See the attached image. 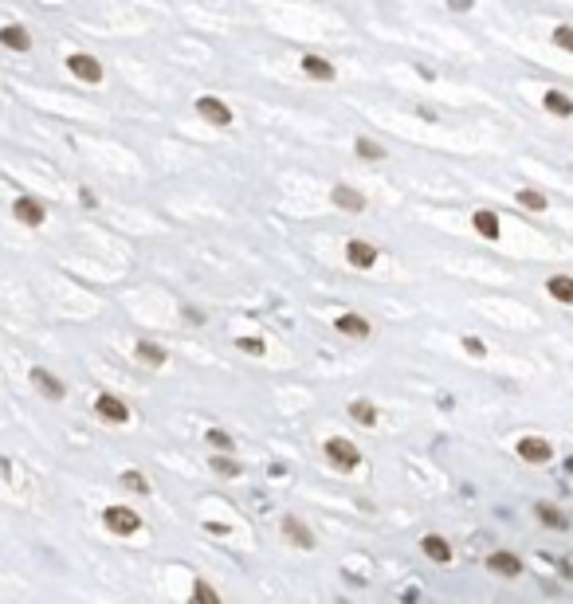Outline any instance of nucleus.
I'll use <instances>...</instances> for the list:
<instances>
[{
    "instance_id": "nucleus-19",
    "label": "nucleus",
    "mask_w": 573,
    "mask_h": 604,
    "mask_svg": "<svg viewBox=\"0 0 573 604\" xmlns=\"http://www.w3.org/2000/svg\"><path fill=\"white\" fill-rule=\"evenodd\" d=\"M420 549H424V554L432 557V561H440V565H444V561H451V545L444 542L440 534H428L424 542H420Z\"/></svg>"
},
{
    "instance_id": "nucleus-4",
    "label": "nucleus",
    "mask_w": 573,
    "mask_h": 604,
    "mask_svg": "<svg viewBox=\"0 0 573 604\" xmlns=\"http://www.w3.org/2000/svg\"><path fill=\"white\" fill-rule=\"evenodd\" d=\"M12 216L20 220V224H28V228H39V224L48 220V208L39 205L36 196H16V200H12Z\"/></svg>"
},
{
    "instance_id": "nucleus-21",
    "label": "nucleus",
    "mask_w": 573,
    "mask_h": 604,
    "mask_svg": "<svg viewBox=\"0 0 573 604\" xmlns=\"http://www.w3.org/2000/svg\"><path fill=\"white\" fill-rule=\"evenodd\" d=\"M546 290H549V294H554L558 302H565V306L573 302V279H570V275H554V279L546 283Z\"/></svg>"
},
{
    "instance_id": "nucleus-6",
    "label": "nucleus",
    "mask_w": 573,
    "mask_h": 604,
    "mask_svg": "<svg viewBox=\"0 0 573 604\" xmlns=\"http://www.w3.org/2000/svg\"><path fill=\"white\" fill-rule=\"evenodd\" d=\"M102 522H106V530H114V534H134L138 526H142V518L126 507H106L102 510Z\"/></svg>"
},
{
    "instance_id": "nucleus-26",
    "label": "nucleus",
    "mask_w": 573,
    "mask_h": 604,
    "mask_svg": "<svg viewBox=\"0 0 573 604\" xmlns=\"http://www.w3.org/2000/svg\"><path fill=\"white\" fill-rule=\"evenodd\" d=\"M122 487H126V491H134V495H149V483H146V475H142V471H126Z\"/></svg>"
},
{
    "instance_id": "nucleus-22",
    "label": "nucleus",
    "mask_w": 573,
    "mask_h": 604,
    "mask_svg": "<svg viewBox=\"0 0 573 604\" xmlns=\"http://www.w3.org/2000/svg\"><path fill=\"white\" fill-rule=\"evenodd\" d=\"M354 153H357L361 161H381V158H385V149H381L373 138H357V142H354Z\"/></svg>"
},
{
    "instance_id": "nucleus-9",
    "label": "nucleus",
    "mask_w": 573,
    "mask_h": 604,
    "mask_svg": "<svg viewBox=\"0 0 573 604\" xmlns=\"http://www.w3.org/2000/svg\"><path fill=\"white\" fill-rule=\"evenodd\" d=\"M346 259H350V267L366 271V267L377 263V247H373L369 240H350V243H346Z\"/></svg>"
},
{
    "instance_id": "nucleus-23",
    "label": "nucleus",
    "mask_w": 573,
    "mask_h": 604,
    "mask_svg": "<svg viewBox=\"0 0 573 604\" xmlns=\"http://www.w3.org/2000/svg\"><path fill=\"white\" fill-rule=\"evenodd\" d=\"M350 416H354L357 424H366V428H373V424H377V408H373L369 400H354V404H350Z\"/></svg>"
},
{
    "instance_id": "nucleus-28",
    "label": "nucleus",
    "mask_w": 573,
    "mask_h": 604,
    "mask_svg": "<svg viewBox=\"0 0 573 604\" xmlns=\"http://www.w3.org/2000/svg\"><path fill=\"white\" fill-rule=\"evenodd\" d=\"M236 346H240L244 353H256V357L267 350V346H263V338H236Z\"/></svg>"
},
{
    "instance_id": "nucleus-32",
    "label": "nucleus",
    "mask_w": 573,
    "mask_h": 604,
    "mask_svg": "<svg viewBox=\"0 0 573 604\" xmlns=\"http://www.w3.org/2000/svg\"><path fill=\"white\" fill-rule=\"evenodd\" d=\"M79 205H83V208H95V205H98V196L91 193V189H79Z\"/></svg>"
},
{
    "instance_id": "nucleus-11",
    "label": "nucleus",
    "mask_w": 573,
    "mask_h": 604,
    "mask_svg": "<svg viewBox=\"0 0 573 604\" xmlns=\"http://www.w3.org/2000/svg\"><path fill=\"white\" fill-rule=\"evenodd\" d=\"M330 200H334L341 212H361V208H366V196L357 193V189H350V185H334Z\"/></svg>"
},
{
    "instance_id": "nucleus-8",
    "label": "nucleus",
    "mask_w": 573,
    "mask_h": 604,
    "mask_svg": "<svg viewBox=\"0 0 573 604\" xmlns=\"http://www.w3.org/2000/svg\"><path fill=\"white\" fill-rule=\"evenodd\" d=\"M299 67H303L314 83H334V75H338V67L330 59H322V55H314V51H306L303 59H299Z\"/></svg>"
},
{
    "instance_id": "nucleus-12",
    "label": "nucleus",
    "mask_w": 573,
    "mask_h": 604,
    "mask_svg": "<svg viewBox=\"0 0 573 604\" xmlns=\"http://www.w3.org/2000/svg\"><path fill=\"white\" fill-rule=\"evenodd\" d=\"M518 455H523L526 463H546L554 451H549L546 440H538V435H526V440H518Z\"/></svg>"
},
{
    "instance_id": "nucleus-27",
    "label": "nucleus",
    "mask_w": 573,
    "mask_h": 604,
    "mask_svg": "<svg viewBox=\"0 0 573 604\" xmlns=\"http://www.w3.org/2000/svg\"><path fill=\"white\" fill-rule=\"evenodd\" d=\"M554 44H558L561 51H573V28H570V24L554 28Z\"/></svg>"
},
{
    "instance_id": "nucleus-2",
    "label": "nucleus",
    "mask_w": 573,
    "mask_h": 604,
    "mask_svg": "<svg viewBox=\"0 0 573 604\" xmlns=\"http://www.w3.org/2000/svg\"><path fill=\"white\" fill-rule=\"evenodd\" d=\"M196 114H200L205 122H212V126H232V118H236L232 106L220 102L216 95H200V98H196Z\"/></svg>"
},
{
    "instance_id": "nucleus-34",
    "label": "nucleus",
    "mask_w": 573,
    "mask_h": 604,
    "mask_svg": "<svg viewBox=\"0 0 573 604\" xmlns=\"http://www.w3.org/2000/svg\"><path fill=\"white\" fill-rule=\"evenodd\" d=\"M565 573H570V577H573V561H565Z\"/></svg>"
},
{
    "instance_id": "nucleus-31",
    "label": "nucleus",
    "mask_w": 573,
    "mask_h": 604,
    "mask_svg": "<svg viewBox=\"0 0 573 604\" xmlns=\"http://www.w3.org/2000/svg\"><path fill=\"white\" fill-rule=\"evenodd\" d=\"M464 350L471 353V357H483V341H479V338H464Z\"/></svg>"
},
{
    "instance_id": "nucleus-30",
    "label": "nucleus",
    "mask_w": 573,
    "mask_h": 604,
    "mask_svg": "<svg viewBox=\"0 0 573 604\" xmlns=\"http://www.w3.org/2000/svg\"><path fill=\"white\" fill-rule=\"evenodd\" d=\"M212 467H216L220 475H236V471H240V467H236L232 460H212Z\"/></svg>"
},
{
    "instance_id": "nucleus-29",
    "label": "nucleus",
    "mask_w": 573,
    "mask_h": 604,
    "mask_svg": "<svg viewBox=\"0 0 573 604\" xmlns=\"http://www.w3.org/2000/svg\"><path fill=\"white\" fill-rule=\"evenodd\" d=\"M208 444L220 447V451H228V447H232V435H228V432H220V428H212V432H208Z\"/></svg>"
},
{
    "instance_id": "nucleus-14",
    "label": "nucleus",
    "mask_w": 573,
    "mask_h": 604,
    "mask_svg": "<svg viewBox=\"0 0 573 604\" xmlns=\"http://www.w3.org/2000/svg\"><path fill=\"white\" fill-rule=\"evenodd\" d=\"M487 565H491V573H499V577H518V573H523V561H518L514 554H507V549L491 554Z\"/></svg>"
},
{
    "instance_id": "nucleus-3",
    "label": "nucleus",
    "mask_w": 573,
    "mask_h": 604,
    "mask_svg": "<svg viewBox=\"0 0 573 604\" xmlns=\"http://www.w3.org/2000/svg\"><path fill=\"white\" fill-rule=\"evenodd\" d=\"M322 451H326V460L338 463V467H357V463H361V451H357L350 440H341V435H330Z\"/></svg>"
},
{
    "instance_id": "nucleus-24",
    "label": "nucleus",
    "mask_w": 573,
    "mask_h": 604,
    "mask_svg": "<svg viewBox=\"0 0 573 604\" xmlns=\"http://www.w3.org/2000/svg\"><path fill=\"white\" fill-rule=\"evenodd\" d=\"M193 601L196 604H224V601H220V592L212 589L208 581H196V585H193Z\"/></svg>"
},
{
    "instance_id": "nucleus-13",
    "label": "nucleus",
    "mask_w": 573,
    "mask_h": 604,
    "mask_svg": "<svg viewBox=\"0 0 573 604\" xmlns=\"http://www.w3.org/2000/svg\"><path fill=\"white\" fill-rule=\"evenodd\" d=\"M138 361L149 365V369H161V365L169 361V353H165V346H158V341L142 338V341H138Z\"/></svg>"
},
{
    "instance_id": "nucleus-1",
    "label": "nucleus",
    "mask_w": 573,
    "mask_h": 604,
    "mask_svg": "<svg viewBox=\"0 0 573 604\" xmlns=\"http://www.w3.org/2000/svg\"><path fill=\"white\" fill-rule=\"evenodd\" d=\"M67 71L75 75V79H83V83H102V63L95 59V55H86V51H71L67 55Z\"/></svg>"
},
{
    "instance_id": "nucleus-7",
    "label": "nucleus",
    "mask_w": 573,
    "mask_h": 604,
    "mask_svg": "<svg viewBox=\"0 0 573 604\" xmlns=\"http://www.w3.org/2000/svg\"><path fill=\"white\" fill-rule=\"evenodd\" d=\"M32 385H36V393L44 400H63V393H67L59 377H51L44 365H32Z\"/></svg>"
},
{
    "instance_id": "nucleus-25",
    "label": "nucleus",
    "mask_w": 573,
    "mask_h": 604,
    "mask_svg": "<svg viewBox=\"0 0 573 604\" xmlns=\"http://www.w3.org/2000/svg\"><path fill=\"white\" fill-rule=\"evenodd\" d=\"M518 205H523L526 212H546V196L534 193V189H523V193H518Z\"/></svg>"
},
{
    "instance_id": "nucleus-5",
    "label": "nucleus",
    "mask_w": 573,
    "mask_h": 604,
    "mask_svg": "<svg viewBox=\"0 0 573 604\" xmlns=\"http://www.w3.org/2000/svg\"><path fill=\"white\" fill-rule=\"evenodd\" d=\"M95 412L102 416V420H110V424H126V420H130V404H126L122 397H114V393H102V397L95 400Z\"/></svg>"
},
{
    "instance_id": "nucleus-16",
    "label": "nucleus",
    "mask_w": 573,
    "mask_h": 604,
    "mask_svg": "<svg viewBox=\"0 0 573 604\" xmlns=\"http://www.w3.org/2000/svg\"><path fill=\"white\" fill-rule=\"evenodd\" d=\"M542 106H546V114H554V118H573V98L561 95V91H546V95H542Z\"/></svg>"
},
{
    "instance_id": "nucleus-18",
    "label": "nucleus",
    "mask_w": 573,
    "mask_h": 604,
    "mask_svg": "<svg viewBox=\"0 0 573 604\" xmlns=\"http://www.w3.org/2000/svg\"><path fill=\"white\" fill-rule=\"evenodd\" d=\"M471 224H476V232L483 236V240H499V216H495L491 208H479L476 216H471Z\"/></svg>"
},
{
    "instance_id": "nucleus-15",
    "label": "nucleus",
    "mask_w": 573,
    "mask_h": 604,
    "mask_svg": "<svg viewBox=\"0 0 573 604\" xmlns=\"http://www.w3.org/2000/svg\"><path fill=\"white\" fill-rule=\"evenodd\" d=\"M283 534H287V542L299 545V549H314V534L306 530L299 518H283Z\"/></svg>"
},
{
    "instance_id": "nucleus-33",
    "label": "nucleus",
    "mask_w": 573,
    "mask_h": 604,
    "mask_svg": "<svg viewBox=\"0 0 573 604\" xmlns=\"http://www.w3.org/2000/svg\"><path fill=\"white\" fill-rule=\"evenodd\" d=\"M448 8H451V12H467V8H471V0H448Z\"/></svg>"
},
{
    "instance_id": "nucleus-10",
    "label": "nucleus",
    "mask_w": 573,
    "mask_h": 604,
    "mask_svg": "<svg viewBox=\"0 0 573 604\" xmlns=\"http://www.w3.org/2000/svg\"><path fill=\"white\" fill-rule=\"evenodd\" d=\"M0 44L8 51H32V36H28L24 24H4L0 28Z\"/></svg>"
},
{
    "instance_id": "nucleus-17",
    "label": "nucleus",
    "mask_w": 573,
    "mask_h": 604,
    "mask_svg": "<svg viewBox=\"0 0 573 604\" xmlns=\"http://www.w3.org/2000/svg\"><path fill=\"white\" fill-rule=\"evenodd\" d=\"M334 326H338V334H346V338H369V334H373V326H369L361 314H341Z\"/></svg>"
},
{
    "instance_id": "nucleus-20",
    "label": "nucleus",
    "mask_w": 573,
    "mask_h": 604,
    "mask_svg": "<svg viewBox=\"0 0 573 604\" xmlns=\"http://www.w3.org/2000/svg\"><path fill=\"white\" fill-rule=\"evenodd\" d=\"M534 510H538V518H542V526H549V530H565V526H570V518H565L558 507H549V502H538Z\"/></svg>"
}]
</instances>
